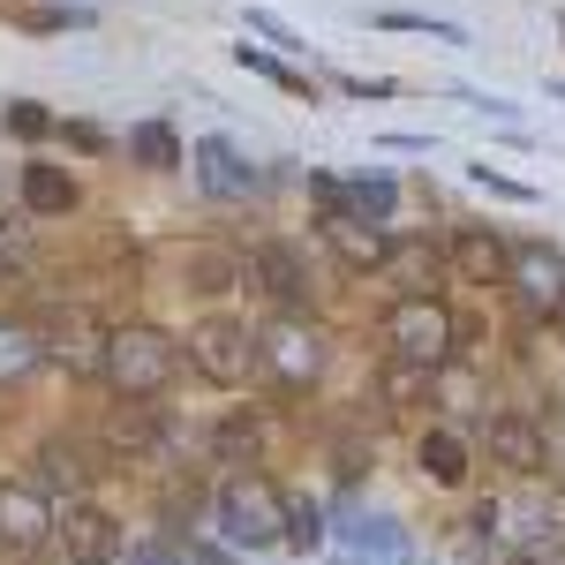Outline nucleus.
Masks as SVG:
<instances>
[{"label": "nucleus", "mask_w": 565, "mask_h": 565, "mask_svg": "<svg viewBox=\"0 0 565 565\" xmlns=\"http://www.w3.org/2000/svg\"><path fill=\"white\" fill-rule=\"evenodd\" d=\"M68 204H76V181L61 174V167H23V212L61 218Z\"/></svg>", "instance_id": "dca6fc26"}, {"label": "nucleus", "mask_w": 565, "mask_h": 565, "mask_svg": "<svg viewBox=\"0 0 565 565\" xmlns=\"http://www.w3.org/2000/svg\"><path fill=\"white\" fill-rule=\"evenodd\" d=\"M196 181H204L212 196H226V204L257 189V174L234 159V143H226V136H204V143H196Z\"/></svg>", "instance_id": "4468645a"}, {"label": "nucleus", "mask_w": 565, "mask_h": 565, "mask_svg": "<svg viewBox=\"0 0 565 565\" xmlns=\"http://www.w3.org/2000/svg\"><path fill=\"white\" fill-rule=\"evenodd\" d=\"M513 287H521L535 309H565V257L551 242H527L513 249Z\"/></svg>", "instance_id": "9b49d317"}, {"label": "nucleus", "mask_w": 565, "mask_h": 565, "mask_svg": "<svg viewBox=\"0 0 565 565\" xmlns=\"http://www.w3.org/2000/svg\"><path fill=\"white\" fill-rule=\"evenodd\" d=\"M513 565H543V558H513Z\"/></svg>", "instance_id": "c9c22d12"}, {"label": "nucleus", "mask_w": 565, "mask_h": 565, "mask_svg": "<svg viewBox=\"0 0 565 565\" xmlns=\"http://www.w3.org/2000/svg\"><path fill=\"white\" fill-rule=\"evenodd\" d=\"M174 362L181 354L159 324H121V332L106 340V385L121 392V399H151V392H167Z\"/></svg>", "instance_id": "f257e3e1"}, {"label": "nucleus", "mask_w": 565, "mask_h": 565, "mask_svg": "<svg viewBox=\"0 0 565 565\" xmlns=\"http://www.w3.org/2000/svg\"><path fill=\"white\" fill-rule=\"evenodd\" d=\"M452 264H460L468 287H498V279H513V249H505L490 226H460V234H452Z\"/></svg>", "instance_id": "9d476101"}, {"label": "nucleus", "mask_w": 565, "mask_h": 565, "mask_svg": "<svg viewBox=\"0 0 565 565\" xmlns=\"http://www.w3.org/2000/svg\"><path fill=\"white\" fill-rule=\"evenodd\" d=\"M45 476L76 490V482H84V468H76V452H68V445H45Z\"/></svg>", "instance_id": "c85d7f7f"}, {"label": "nucleus", "mask_w": 565, "mask_h": 565, "mask_svg": "<svg viewBox=\"0 0 565 565\" xmlns=\"http://www.w3.org/2000/svg\"><path fill=\"white\" fill-rule=\"evenodd\" d=\"M423 476L445 482V490L468 482V437H460V430H430V437H423Z\"/></svg>", "instance_id": "f3484780"}, {"label": "nucleus", "mask_w": 565, "mask_h": 565, "mask_svg": "<svg viewBox=\"0 0 565 565\" xmlns=\"http://www.w3.org/2000/svg\"><path fill=\"white\" fill-rule=\"evenodd\" d=\"M189 362H196L212 385H242V377L257 370V332L234 324V317H204V324L189 332Z\"/></svg>", "instance_id": "39448f33"}, {"label": "nucleus", "mask_w": 565, "mask_h": 565, "mask_svg": "<svg viewBox=\"0 0 565 565\" xmlns=\"http://www.w3.org/2000/svg\"><path fill=\"white\" fill-rule=\"evenodd\" d=\"M189 565H234V558H226L218 543H196V551H189Z\"/></svg>", "instance_id": "473e14b6"}, {"label": "nucleus", "mask_w": 565, "mask_h": 565, "mask_svg": "<svg viewBox=\"0 0 565 565\" xmlns=\"http://www.w3.org/2000/svg\"><path fill=\"white\" fill-rule=\"evenodd\" d=\"M249 271L264 279V295H271V302H287V309L309 295V271H302V257H295L287 242H257V249H249Z\"/></svg>", "instance_id": "ddd939ff"}, {"label": "nucleus", "mask_w": 565, "mask_h": 565, "mask_svg": "<svg viewBox=\"0 0 565 565\" xmlns=\"http://www.w3.org/2000/svg\"><path fill=\"white\" fill-rule=\"evenodd\" d=\"M8 129H15V136H31V143H39V136L53 129V114H45V106H31V98H15V106H8Z\"/></svg>", "instance_id": "bb28decb"}, {"label": "nucleus", "mask_w": 565, "mask_h": 565, "mask_svg": "<svg viewBox=\"0 0 565 565\" xmlns=\"http://www.w3.org/2000/svg\"><path fill=\"white\" fill-rule=\"evenodd\" d=\"M476 181H482V189H490V196H513V204H527V189H521V181L490 174V167H476Z\"/></svg>", "instance_id": "c756f323"}, {"label": "nucleus", "mask_w": 565, "mask_h": 565, "mask_svg": "<svg viewBox=\"0 0 565 565\" xmlns=\"http://www.w3.org/2000/svg\"><path fill=\"white\" fill-rule=\"evenodd\" d=\"M53 527L61 521H53L39 482H8V490H0V551H39Z\"/></svg>", "instance_id": "0eeeda50"}, {"label": "nucleus", "mask_w": 565, "mask_h": 565, "mask_svg": "<svg viewBox=\"0 0 565 565\" xmlns=\"http://www.w3.org/2000/svg\"><path fill=\"white\" fill-rule=\"evenodd\" d=\"M385 271L407 287V295H423V287H430V271H437V257L423 249V242H392V264H385Z\"/></svg>", "instance_id": "aec40b11"}, {"label": "nucleus", "mask_w": 565, "mask_h": 565, "mask_svg": "<svg viewBox=\"0 0 565 565\" xmlns=\"http://www.w3.org/2000/svg\"><path fill=\"white\" fill-rule=\"evenodd\" d=\"M430 377H437V370H423V362H399V354H392L377 385H385L392 407H415V399H430Z\"/></svg>", "instance_id": "6ab92c4d"}, {"label": "nucleus", "mask_w": 565, "mask_h": 565, "mask_svg": "<svg viewBox=\"0 0 565 565\" xmlns=\"http://www.w3.org/2000/svg\"><path fill=\"white\" fill-rule=\"evenodd\" d=\"M45 362V324L31 317H0V385H23Z\"/></svg>", "instance_id": "2eb2a0df"}, {"label": "nucleus", "mask_w": 565, "mask_h": 565, "mask_svg": "<svg viewBox=\"0 0 565 565\" xmlns=\"http://www.w3.org/2000/svg\"><path fill=\"white\" fill-rule=\"evenodd\" d=\"M53 535H61L68 565H106V558H121V527H114V513H98V505H68V521L53 527Z\"/></svg>", "instance_id": "6e6552de"}, {"label": "nucleus", "mask_w": 565, "mask_h": 565, "mask_svg": "<svg viewBox=\"0 0 565 565\" xmlns=\"http://www.w3.org/2000/svg\"><path fill=\"white\" fill-rule=\"evenodd\" d=\"M385 348L399 354V362L437 370V362L452 354V309L437 302V295H399V302L385 309Z\"/></svg>", "instance_id": "7ed1b4c3"}, {"label": "nucleus", "mask_w": 565, "mask_h": 565, "mask_svg": "<svg viewBox=\"0 0 565 565\" xmlns=\"http://www.w3.org/2000/svg\"><path fill=\"white\" fill-rule=\"evenodd\" d=\"M257 370H271L287 392H302L324 377V332L302 324V317H271L257 332Z\"/></svg>", "instance_id": "20e7f679"}, {"label": "nucleus", "mask_w": 565, "mask_h": 565, "mask_svg": "<svg viewBox=\"0 0 565 565\" xmlns=\"http://www.w3.org/2000/svg\"><path fill=\"white\" fill-rule=\"evenodd\" d=\"M287 543H295V551H317V543H324V521H317V505H295V513H287Z\"/></svg>", "instance_id": "393cba45"}, {"label": "nucleus", "mask_w": 565, "mask_h": 565, "mask_svg": "<svg viewBox=\"0 0 565 565\" xmlns=\"http://www.w3.org/2000/svg\"><path fill=\"white\" fill-rule=\"evenodd\" d=\"M348 212L370 218V226H385V218H392V181H385V174H362V181L348 189Z\"/></svg>", "instance_id": "5701e85b"}, {"label": "nucleus", "mask_w": 565, "mask_h": 565, "mask_svg": "<svg viewBox=\"0 0 565 565\" xmlns=\"http://www.w3.org/2000/svg\"><path fill=\"white\" fill-rule=\"evenodd\" d=\"M129 151L143 159V167H181V136L167 129V121H143V129L129 136Z\"/></svg>", "instance_id": "412c9836"}, {"label": "nucleus", "mask_w": 565, "mask_h": 565, "mask_svg": "<svg viewBox=\"0 0 565 565\" xmlns=\"http://www.w3.org/2000/svg\"><path fill=\"white\" fill-rule=\"evenodd\" d=\"M377 23H392V31H430V39H460V23H437V15H407V8H385Z\"/></svg>", "instance_id": "a878e982"}, {"label": "nucleus", "mask_w": 565, "mask_h": 565, "mask_svg": "<svg viewBox=\"0 0 565 565\" xmlns=\"http://www.w3.org/2000/svg\"><path fill=\"white\" fill-rule=\"evenodd\" d=\"M490 460H505L513 476H543L551 445H543V430L527 415H490Z\"/></svg>", "instance_id": "f8f14e48"}, {"label": "nucleus", "mask_w": 565, "mask_h": 565, "mask_svg": "<svg viewBox=\"0 0 565 565\" xmlns=\"http://www.w3.org/2000/svg\"><path fill=\"white\" fill-rule=\"evenodd\" d=\"M249 31H264V39H279V45H295V31H287L279 15H249Z\"/></svg>", "instance_id": "2f4dec72"}, {"label": "nucleus", "mask_w": 565, "mask_h": 565, "mask_svg": "<svg viewBox=\"0 0 565 565\" xmlns=\"http://www.w3.org/2000/svg\"><path fill=\"white\" fill-rule=\"evenodd\" d=\"M234 53H242V68H257V76H271L279 90H295V98H309V76H295V68H279V61H271L264 45H234Z\"/></svg>", "instance_id": "b1692460"}, {"label": "nucleus", "mask_w": 565, "mask_h": 565, "mask_svg": "<svg viewBox=\"0 0 565 565\" xmlns=\"http://www.w3.org/2000/svg\"><path fill=\"white\" fill-rule=\"evenodd\" d=\"M226 271H234V264L218 257V249H196V257H189V279H204L212 295H218V287H226Z\"/></svg>", "instance_id": "cd10ccee"}, {"label": "nucleus", "mask_w": 565, "mask_h": 565, "mask_svg": "<svg viewBox=\"0 0 565 565\" xmlns=\"http://www.w3.org/2000/svg\"><path fill=\"white\" fill-rule=\"evenodd\" d=\"M354 558L362 565H407V535L392 521H354Z\"/></svg>", "instance_id": "a211bd4d"}, {"label": "nucleus", "mask_w": 565, "mask_h": 565, "mask_svg": "<svg viewBox=\"0 0 565 565\" xmlns=\"http://www.w3.org/2000/svg\"><path fill=\"white\" fill-rule=\"evenodd\" d=\"M324 242L340 249L348 271H385V264H392V234H385V226H370V218H354V212L324 218Z\"/></svg>", "instance_id": "1a4fd4ad"}, {"label": "nucleus", "mask_w": 565, "mask_h": 565, "mask_svg": "<svg viewBox=\"0 0 565 565\" xmlns=\"http://www.w3.org/2000/svg\"><path fill=\"white\" fill-rule=\"evenodd\" d=\"M287 513H295V505H287L264 476H226L218 482V527H226L234 543H249V551L287 543Z\"/></svg>", "instance_id": "f03ea898"}, {"label": "nucleus", "mask_w": 565, "mask_h": 565, "mask_svg": "<svg viewBox=\"0 0 565 565\" xmlns=\"http://www.w3.org/2000/svg\"><path fill=\"white\" fill-rule=\"evenodd\" d=\"M129 565H181L167 543H143V551H129Z\"/></svg>", "instance_id": "7c9ffc66"}, {"label": "nucleus", "mask_w": 565, "mask_h": 565, "mask_svg": "<svg viewBox=\"0 0 565 565\" xmlns=\"http://www.w3.org/2000/svg\"><path fill=\"white\" fill-rule=\"evenodd\" d=\"M106 340H114V332H106L90 309H53V317H45V362H61V370H76V377H84V370H106Z\"/></svg>", "instance_id": "423d86ee"}, {"label": "nucleus", "mask_w": 565, "mask_h": 565, "mask_svg": "<svg viewBox=\"0 0 565 565\" xmlns=\"http://www.w3.org/2000/svg\"><path fill=\"white\" fill-rule=\"evenodd\" d=\"M551 565H565V543H558V551H551Z\"/></svg>", "instance_id": "f704fd0d"}, {"label": "nucleus", "mask_w": 565, "mask_h": 565, "mask_svg": "<svg viewBox=\"0 0 565 565\" xmlns=\"http://www.w3.org/2000/svg\"><path fill=\"white\" fill-rule=\"evenodd\" d=\"M8 257H15V249H8V242H0V279H8Z\"/></svg>", "instance_id": "72a5a7b5"}, {"label": "nucleus", "mask_w": 565, "mask_h": 565, "mask_svg": "<svg viewBox=\"0 0 565 565\" xmlns=\"http://www.w3.org/2000/svg\"><path fill=\"white\" fill-rule=\"evenodd\" d=\"M218 460H234V468H242V460H257V445H264V430L257 423H249V415H226V423H218Z\"/></svg>", "instance_id": "4be33fe9"}]
</instances>
